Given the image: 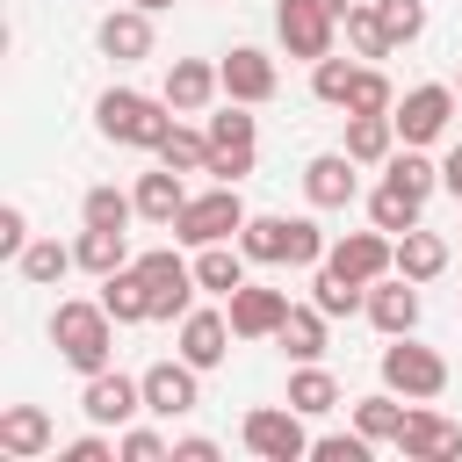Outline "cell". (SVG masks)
Wrapping results in <instances>:
<instances>
[{
  "label": "cell",
  "instance_id": "1",
  "mask_svg": "<svg viewBox=\"0 0 462 462\" xmlns=\"http://www.w3.org/2000/svg\"><path fill=\"white\" fill-rule=\"evenodd\" d=\"M51 346H58L65 368L101 375L108 354H116V318H108V303H101V296H94V303H87V296L58 303V310H51Z\"/></svg>",
  "mask_w": 462,
  "mask_h": 462
},
{
  "label": "cell",
  "instance_id": "2",
  "mask_svg": "<svg viewBox=\"0 0 462 462\" xmlns=\"http://www.w3.org/2000/svg\"><path fill=\"white\" fill-rule=\"evenodd\" d=\"M94 123L108 144H130V152H159L166 130H173V101L166 94H137V87H108L94 101Z\"/></svg>",
  "mask_w": 462,
  "mask_h": 462
},
{
  "label": "cell",
  "instance_id": "3",
  "mask_svg": "<svg viewBox=\"0 0 462 462\" xmlns=\"http://www.w3.org/2000/svg\"><path fill=\"white\" fill-rule=\"evenodd\" d=\"M346 7H354V0H282V7H274V36H282V51L303 58V65L332 58V36H339Z\"/></svg>",
  "mask_w": 462,
  "mask_h": 462
},
{
  "label": "cell",
  "instance_id": "4",
  "mask_svg": "<svg viewBox=\"0 0 462 462\" xmlns=\"http://www.w3.org/2000/svg\"><path fill=\"white\" fill-rule=\"evenodd\" d=\"M180 245H224V238H238L245 231V202H238V188L231 180H217V188H202V195H188L180 202V217L166 224Z\"/></svg>",
  "mask_w": 462,
  "mask_h": 462
},
{
  "label": "cell",
  "instance_id": "5",
  "mask_svg": "<svg viewBox=\"0 0 462 462\" xmlns=\"http://www.w3.org/2000/svg\"><path fill=\"white\" fill-rule=\"evenodd\" d=\"M383 390H397L404 404H433V397L448 390V361H440L433 346H419L411 332H397V339L383 346Z\"/></svg>",
  "mask_w": 462,
  "mask_h": 462
},
{
  "label": "cell",
  "instance_id": "6",
  "mask_svg": "<svg viewBox=\"0 0 462 462\" xmlns=\"http://www.w3.org/2000/svg\"><path fill=\"white\" fill-rule=\"evenodd\" d=\"M238 440L260 455V462H296V455H310V433H303V411L282 397V404H253L245 419H238Z\"/></svg>",
  "mask_w": 462,
  "mask_h": 462
},
{
  "label": "cell",
  "instance_id": "7",
  "mask_svg": "<svg viewBox=\"0 0 462 462\" xmlns=\"http://www.w3.org/2000/svg\"><path fill=\"white\" fill-rule=\"evenodd\" d=\"M137 274H144V289H152V318H188L195 310V260H180L173 245H152V253H137Z\"/></svg>",
  "mask_w": 462,
  "mask_h": 462
},
{
  "label": "cell",
  "instance_id": "8",
  "mask_svg": "<svg viewBox=\"0 0 462 462\" xmlns=\"http://www.w3.org/2000/svg\"><path fill=\"white\" fill-rule=\"evenodd\" d=\"M253 159H260V130H253V116H245V101H231L224 116H209V173L238 188V180L253 173Z\"/></svg>",
  "mask_w": 462,
  "mask_h": 462
},
{
  "label": "cell",
  "instance_id": "9",
  "mask_svg": "<svg viewBox=\"0 0 462 462\" xmlns=\"http://www.w3.org/2000/svg\"><path fill=\"white\" fill-rule=\"evenodd\" d=\"M455 108H462V101H455V87L426 79V87H411V94L390 108V123H397V137H404V144H433V137L455 123Z\"/></svg>",
  "mask_w": 462,
  "mask_h": 462
},
{
  "label": "cell",
  "instance_id": "10",
  "mask_svg": "<svg viewBox=\"0 0 462 462\" xmlns=\"http://www.w3.org/2000/svg\"><path fill=\"white\" fill-rule=\"evenodd\" d=\"M202 368L195 361H152L137 383H144V411L152 419H188L195 404H202V383H195Z\"/></svg>",
  "mask_w": 462,
  "mask_h": 462
},
{
  "label": "cell",
  "instance_id": "11",
  "mask_svg": "<svg viewBox=\"0 0 462 462\" xmlns=\"http://www.w3.org/2000/svg\"><path fill=\"white\" fill-rule=\"evenodd\" d=\"M79 411H87V426H130L137 411H144V383L137 375H116V368H101V375H87V390H79Z\"/></svg>",
  "mask_w": 462,
  "mask_h": 462
},
{
  "label": "cell",
  "instance_id": "12",
  "mask_svg": "<svg viewBox=\"0 0 462 462\" xmlns=\"http://www.w3.org/2000/svg\"><path fill=\"white\" fill-rule=\"evenodd\" d=\"M325 267H339L346 282H383L390 267H397V238L390 231H346V238H332V253H325Z\"/></svg>",
  "mask_w": 462,
  "mask_h": 462
},
{
  "label": "cell",
  "instance_id": "13",
  "mask_svg": "<svg viewBox=\"0 0 462 462\" xmlns=\"http://www.w3.org/2000/svg\"><path fill=\"white\" fill-rule=\"evenodd\" d=\"M397 455L404 462H462V426L440 419V411H426V404H411L404 433H397Z\"/></svg>",
  "mask_w": 462,
  "mask_h": 462
},
{
  "label": "cell",
  "instance_id": "14",
  "mask_svg": "<svg viewBox=\"0 0 462 462\" xmlns=\"http://www.w3.org/2000/svg\"><path fill=\"white\" fill-rule=\"evenodd\" d=\"M217 72H224V101H245V108H260V101H274V87H282V72H274V58H267V51H253V43H238V51H224V58H217Z\"/></svg>",
  "mask_w": 462,
  "mask_h": 462
},
{
  "label": "cell",
  "instance_id": "15",
  "mask_svg": "<svg viewBox=\"0 0 462 462\" xmlns=\"http://www.w3.org/2000/svg\"><path fill=\"white\" fill-rule=\"evenodd\" d=\"M224 303H231L224 318H231V332H238V339H274V332H282V318H289V289H260V282H238Z\"/></svg>",
  "mask_w": 462,
  "mask_h": 462
},
{
  "label": "cell",
  "instance_id": "16",
  "mask_svg": "<svg viewBox=\"0 0 462 462\" xmlns=\"http://www.w3.org/2000/svg\"><path fill=\"white\" fill-rule=\"evenodd\" d=\"M383 339H397V332H419V282H404L397 267L383 274V282H368V310H361Z\"/></svg>",
  "mask_w": 462,
  "mask_h": 462
},
{
  "label": "cell",
  "instance_id": "17",
  "mask_svg": "<svg viewBox=\"0 0 462 462\" xmlns=\"http://www.w3.org/2000/svg\"><path fill=\"white\" fill-rule=\"evenodd\" d=\"M94 43H101V58H116V65H137V58H152V7H108L101 14V29H94Z\"/></svg>",
  "mask_w": 462,
  "mask_h": 462
},
{
  "label": "cell",
  "instance_id": "18",
  "mask_svg": "<svg viewBox=\"0 0 462 462\" xmlns=\"http://www.w3.org/2000/svg\"><path fill=\"white\" fill-rule=\"evenodd\" d=\"M51 448H58V426H51L43 404H7V411H0V455H7V462H36V455H51Z\"/></svg>",
  "mask_w": 462,
  "mask_h": 462
},
{
  "label": "cell",
  "instance_id": "19",
  "mask_svg": "<svg viewBox=\"0 0 462 462\" xmlns=\"http://www.w3.org/2000/svg\"><path fill=\"white\" fill-rule=\"evenodd\" d=\"M166 101H173V116H195V108H209L217 94H224V72L209 65V58H173L166 65V87H159Z\"/></svg>",
  "mask_w": 462,
  "mask_h": 462
},
{
  "label": "cell",
  "instance_id": "20",
  "mask_svg": "<svg viewBox=\"0 0 462 462\" xmlns=\"http://www.w3.org/2000/svg\"><path fill=\"white\" fill-rule=\"evenodd\" d=\"M303 195H310V209H346V202L361 195L354 159H346V152H318V159L303 166Z\"/></svg>",
  "mask_w": 462,
  "mask_h": 462
},
{
  "label": "cell",
  "instance_id": "21",
  "mask_svg": "<svg viewBox=\"0 0 462 462\" xmlns=\"http://www.w3.org/2000/svg\"><path fill=\"white\" fill-rule=\"evenodd\" d=\"M231 318L224 310H188L180 318V361H195V368H217L224 354H231Z\"/></svg>",
  "mask_w": 462,
  "mask_h": 462
},
{
  "label": "cell",
  "instance_id": "22",
  "mask_svg": "<svg viewBox=\"0 0 462 462\" xmlns=\"http://www.w3.org/2000/svg\"><path fill=\"white\" fill-rule=\"evenodd\" d=\"M101 303H108V318H116V325H152V289H144L137 260H130V267H116V274H101Z\"/></svg>",
  "mask_w": 462,
  "mask_h": 462
},
{
  "label": "cell",
  "instance_id": "23",
  "mask_svg": "<svg viewBox=\"0 0 462 462\" xmlns=\"http://www.w3.org/2000/svg\"><path fill=\"white\" fill-rule=\"evenodd\" d=\"M130 195H137V217H144V224H173V217H180V202H188V188H180V173H173V166L137 173V188H130Z\"/></svg>",
  "mask_w": 462,
  "mask_h": 462
},
{
  "label": "cell",
  "instance_id": "24",
  "mask_svg": "<svg viewBox=\"0 0 462 462\" xmlns=\"http://www.w3.org/2000/svg\"><path fill=\"white\" fill-rule=\"evenodd\" d=\"M354 166H383L397 152V123L390 116H346V144H339Z\"/></svg>",
  "mask_w": 462,
  "mask_h": 462
},
{
  "label": "cell",
  "instance_id": "25",
  "mask_svg": "<svg viewBox=\"0 0 462 462\" xmlns=\"http://www.w3.org/2000/svg\"><path fill=\"white\" fill-rule=\"evenodd\" d=\"M245 267H253V260H245V245H231V238H224V245H195V282H202L209 296H231V289L245 282Z\"/></svg>",
  "mask_w": 462,
  "mask_h": 462
},
{
  "label": "cell",
  "instance_id": "26",
  "mask_svg": "<svg viewBox=\"0 0 462 462\" xmlns=\"http://www.w3.org/2000/svg\"><path fill=\"white\" fill-rule=\"evenodd\" d=\"M282 354L289 361H325V310L318 303H289V318H282Z\"/></svg>",
  "mask_w": 462,
  "mask_h": 462
},
{
  "label": "cell",
  "instance_id": "27",
  "mask_svg": "<svg viewBox=\"0 0 462 462\" xmlns=\"http://www.w3.org/2000/svg\"><path fill=\"white\" fill-rule=\"evenodd\" d=\"M289 404H296L303 419L339 411V375H332V368H318V361H296V375H289Z\"/></svg>",
  "mask_w": 462,
  "mask_h": 462
},
{
  "label": "cell",
  "instance_id": "28",
  "mask_svg": "<svg viewBox=\"0 0 462 462\" xmlns=\"http://www.w3.org/2000/svg\"><path fill=\"white\" fill-rule=\"evenodd\" d=\"M354 426H361L375 448H397V433H404V404H397V390H368V397H354Z\"/></svg>",
  "mask_w": 462,
  "mask_h": 462
},
{
  "label": "cell",
  "instance_id": "29",
  "mask_svg": "<svg viewBox=\"0 0 462 462\" xmlns=\"http://www.w3.org/2000/svg\"><path fill=\"white\" fill-rule=\"evenodd\" d=\"M383 180H390V188H404V195H419V202H426V195H433V188H440V166H433V159H426V144H404V152H390V159H383Z\"/></svg>",
  "mask_w": 462,
  "mask_h": 462
},
{
  "label": "cell",
  "instance_id": "30",
  "mask_svg": "<svg viewBox=\"0 0 462 462\" xmlns=\"http://www.w3.org/2000/svg\"><path fill=\"white\" fill-rule=\"evenodd\" d=\"M440 267H448V238L440 231H404L397 238V274L404 282H433Z\"/></svg>",
  "mask_w": 462,
  "mask_h": 462
},
{
  "label": "cell",
  "instance_id": "31",
  "mask_svg": "<svg viewBox=\"0 0 462 462\" xmlns=\"http://www.w3.org/2000/svg\"><path fill=\"white\" fill-rule=\"evenodd\" d=\"M72 267H79V253H72V245H58V238H29V253L14 260V274H22V282H36V289L65 282Z\"/></svg>",
  "mask_w": 462,
  "mask_h": 462
},
{
  "label": "cell",
  "instance_id": "32",
  "mask_svg": "<svg viewBox=\"0 0 462 462\" xmlns=\"http://www.w3.org/2000/svg\"><path fill=\"white\" fill-rule=\"evenodd\" d=\"M310 303L325 318H354V310H368V282H346L339 267H318L310 274Z\"/></svg>",
  "mask_w": 462,
  "mask_h": 462
},
{
  "label": "cell",
  "instance_id": "33",
  "mask_svg": "<svg viewBox=\"0 0 462 462\" xmlns=\"http://www.w3.org/2000/svg\"><path fill=\"white\" fill-rule=\"evenodd\" d=\"M419 209H426V202H419V195H404V188H390V180L368 195V224H375V231H390V238L419 231Z\"/></svg>",
  "mask_w": 462,
  "mask_h": 462
},
{
  "label": "cell",
  "instance_id": "34",
  "mask_svg": "<svg viewBox=\"0 0 462 462\" xmlns=\"http://www.w3.org/2000/svg\"><path fill=\"white\" fill-rule=\"evenodd\" d=\"M238 245H245L253 267H282V260H289V217H245Z\"/></svg>",
  "mask_w": 462,
  "mask_h": 462
},
{
  "label": "cell",
  "instance_id": "35",
  "mask_svg": "<svg viewBox=\"0 0 462 462\" xmlns=\"http://www.w3.org/2000/svg\"><path fill=\"white\" fill-rule=\"evenodd\" d=\"M72 253H79L87 274H116V267H130V238H123V231H94V224H79Z\"/></svg>",
  "mask_w": 462,
  "mask_h": 462
},
{
  "label": "cell",
  "instance_id": "36",
  "mask_svg": "<svg viewBox=\"0 0 462 462\" xmlns=\"http://www.w3.org/2000/svg\"><path fill=\"white\" fill-rule=\"evenodd\" d=\"M339 29H346L354 58H390V51H397V43H390V29H383V14H375V0H354Z\"/></svg>",
  "mask_w": 462,
  "mask_h": 462
},
{
  "label": "cell",
  "instance_id": "37",
  "mask_svg": "<svg viewBox=\"0 0 462 462\" xmlns=\"http://www.w3.org/2000/svg\"><path fill=\"white\" fill-rule=\"evenodd\" d=\"M130 217H137V195H123V188H87L79 195V224H94V231H130Z\"/></svg>",
  "mask_w": 462,
  "mask_h": 462
},
{
  "label": "cell",
  "instance_id": "38",
  "mask_svg": "<svg viewBox=\"0 0 462 462\" xmlns=\"http://www.w3.org/2000/svg\"><path fill=\"white\" fill-rule=\"evenodd\" d=\"M390 108H397L390 72H383V65H361V72H354V87H346V116H390Z\"/></svg>",
  "mask_w": 462,
  "mask_h": 462
},
{
  "label": "cell",
  "instance_id": "39",
  "mask_svg": "<svg viewBox=\"0 0 462 462\" xmlns=\"http://www.w3.org/2000/svg\"><path fill=\"white\" fill-rule=\"evenodd\" d=\"M159 166H173V173H209V130H166V144H159Z\"/></svg>",
  "mask_w": 462,
  "mask_h": 462
},
{
  "label": "cell",
  "instance_id": "40",
  "mask_svg": "<svg viewBox=\"0 0 462 462\" xmlns=\"http://www.w3.org/2000/svg\"><path fill=\"white\" fill-rule=\"evenodd\" d=\"M354 72H361V58H318V65H310V94H318L325 108H346Z\"/></svg>",
  "mask_w": 462,
  "mask_h": 462
},
{
  "label": "cell",
  "instance_id": "41",
  "mask_svg": "<svg viewBox=\"0 0 462 462\" xmlns=\"http://www.w3.org/2000/svg\"><path fill=\"white\" fill-rule=\"evenodd\" d=\"M116 462H173V440L152 426H123L116 433Z\"/></svg>",
  "mask_w": 462,
  "mask_h": 462
},
{
  "label": "cell",
  "instance_id": "42",
  "mask_svg": "<svg viewBox=\"0 0 462 462\" xmlns=\"http://www.w3.org/2000/svg\"><path fill=\"white\" fill-rule=\"evenodd\" d=\"M375 14L390 29V43H419L426 36V0H375Z\"/></svg>",
  "mask_w": 462,
  "mask_h": 462
},
{
  "label": "cell",
  "instance_id": "43",
  "mask_svg": "<svg viewBox=\"0 0 462 462\" xmlns=\"http://www.w3.org/2000/svg\"><path fill=\"white\" fill-rule=\"evenodd\" d=\"M325 231H318V217H289V267H325Z\"/></svg>",
  "mask_w": 462,
  "mask_h": 462
},
{
  "label": "cell",
  "instance_id": "44",
  "mask_svg": "<svg viewBox=\"0 0 462 462\" xmlns=\"http://www.w3.org/2000/svg\"><path fill=\"white\" fill-rule=\"evenodd\" d=\"M310 455H318V462H368V455H375V440H368L361 426H354V433H318V440H310Z\"/></svg>",
  "mask_w": 462,
  "mask_h": 462
},
{
  "label": "cell",
  "instance_id": "45",
  "mask_svg": "<svg viewBox=\"0 0 462 462\" xmlns=\"http://www.w3.org/2000/svg\"><path fill=\"white\" fill-rule=\"evenodd\" d=\"M29 253V217L22 202H0V260H22Z\"/></svg>",
  "mask_w": 462,
  "mask_h": 462
},
{
  "label": "cell",
  "instance_id": "46",
  "mask_svg": "<svg viewBox=\"0 0 462 462\" xmlns=\"http://www.w3.org/2000/svg\"><path fill=\"white\" fill-rule=\"evenodd\" d=\"M58 462H116V440H108V426H94V433L65 440V448H58Z\"/></svg>",
  "mask_w": 462,
  "mask_h": 462
},
{
  "label": "cell",
  "instance_id": "47",
  "mask_svg": "<svg viewBox=\"0 0 462 462\" xmlns=\"http://www.w3.org/2000/svg\"><path fill=\"white\" fill-rule=\"evenodd\" d=\"M173 462H217V440L209 433H180L173 440Z\"/></svg>",
  "mask_w": 462,
  "mask_h": 462
},
{
  "label": "cell",
  "instance_id": "48",
  "mask_svg": "<svg viewBox=\"0 0 462 462\" xmlns=\"http://www.w3.org/2000/svg\"><path fill=\"white\" fill-rule=\"evenodd\" d=\"M440 188H448V195H455V202H462V144H455V152H448V159H440Z\"/></svg>",
  "mask_w": 462,
  "mask_h": 462
},
{
  "label": "cell",
  "instance_id": "49",
  "mask_svg": "<svg viewBox=\"0 0 462 462\" xmlns=\"http://www.w3.org/2000/svg\"><path fill=\"white\" fill-rule=\"evenodd\" d=\"M137 7H152V14H159V7H173V0H137Z\"/></svg>",
  "mask_w": 462,
  "mask_h": 462
},
{
  "label": "cell",
  "instance_id": "50",
  "mask_svg": "<svg viewBox=\"0 0 462 462\" xmlns=\"http://www.w3.org/2000/svg\"><path fill=\"white\" fill-rule=\"evenodd\" d=\"M455 101H462V79H455Z\"/></svg>",
  "mask_w": 462,
  "mask_h": 462
}]
</instances>
